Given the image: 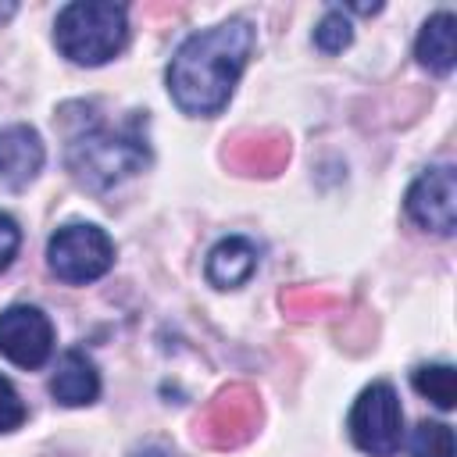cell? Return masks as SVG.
Wrapping results in <instances>:
<instances>
[{"label": "cell", "mask_w": 457, "mask_h": 457, "mask_svg": "<svg viewBox=\"0 0 457 457\" xmlns=\"http://www.w3.org/2000/svg\"><path fill=\"white\" fill-rule=\"evenodd\" d=\"M253 43V29L243 18L193 32L168 64V93L179 111L193 118H214L228 104Z\"/></svg>", "instance_id": "6da1fadb"}, {"label": "cell", "mask_w": 457, "mask_h": 457, "mask_svg": "<svg viewBox=\"0 0 457 457\" xmlns=\"http://www.w3.org/2000/svg\"><path fill=\"white\" fill-rule=\"evenodd\" d=\"M7 14H14V4H4L0 7V18H7Z\"/></svg>", "instance_id": "ffe728a7"}, {"label": "cell", "mask_w": 457, "mask_h": 457, "mask_svg": "<svg viewBox=\"0 0 457 457\" xmlns=\"http://www.w3.org/2000/svg\"><path fill=\"white\" fill-rule=\"evenodd\" d=\"M18 246H21V228H18V221H14L11 214L0 211V271L11 268Z\"/></svg>", "instance_id": "ac0fdd59"}, {"label": "cell", "mask_w": 457, "mask_h": 457, "mask_svg": "<svg viewBox=\"0 0 457 457\" xmlns=\"http://www.w3.org/2000/svg\"><path fill=\"white\" fill-rule=\"evenodd\" d=\"M54 43L71 64H107L129 43V14L111 0H75L57 11Z\"/></svg>", "instance_id": "3957f363"}, {"label": "cell", "mask_w": 457, "mask_h": 457, "mask_svg": "<svg viewBox=\"0 0 457 457\" xmlns=\"http://www.w3.org/2000/svg\"><path fill=\"white\" fill-rule=\"evenodd\" d=\"M261 425V400L250 386H228L221 389L196 421V439L214 450L243 446Z\"/></svg>", "instance_id": "8992f818"}, {"label": "cell", "mask_w": 457, "mask_h": 457, "mask_svg": "<svg viewBox=\"0 0 457 457\" xmlns=\"http://www.w3.org/2000/svg\"><path fill=\"white\" fill-rule=\"evenodd\" d=\"M453 14L450 11H436L421 32H418V43H414V57L418 64H425L428 71L436 75H450L453 71V61H457V46H453Z\"/></svg>", "instance_id": "4fadbf2b"}, {"label": "cell", "mask_w": 457, "mask_h": 457, "mask_svg": "<svg viewBox=\"0 0 457 457\" xmlns=\"http://www.w3.org/2000/svg\"><path fill=\"white\" fill-rule=\"evenodd\" d=\"M225 161L243 175H275L289 161V136L278 129L239 132L225 146Z\"/></svg>", "instance_id": "30bf717a"}, {"label": "cell", "mask_w": 457, "mask_h": 457, "mask_svg": "<svg viewBox=\"0 0 457 457\" xmlns=\"http://www.w3.org/2000/svg\"><path fill=\"white\" fill-rule=\"evenodd\" d=\"M46 161L43 139L29 125H4L0 129V186L25 189Z\"/></svg>", "instance_id": "9c48e42d"}, {"label": "cell", "mask_w": 457, "mask_h": 457, "mask_svg": "<svg viewBox=\"0 0 457 457\" xmlns=\"http://www.w3.org/2000/svg\"><path fill=\"white\" fill-rule=\"evenodd\" d=\"M350 39H353V25H350V18H346L343 7L325 11V18L314 25V46L321 54H339V50L350 46Z\"/></svg>", "instance_id": "2e32d148"}, {"label": "cell", "mask_w": 457, "mask_h": 457, "mask_svg": "<svg viewBox=\"0 0 457 457\" xmlns=\"http://www.w3.org/2000/svg\"><path fill=\"white\" fill-rule=\"evenodd\" d=\"M350 439L368 457H393L403 443V411L389 382H371L350 407Z\"/></svg>", "instance_id": "5b68a950"}, {"label": "cell", "mask_w": 457, "mask_h": 457, "mask_svg": "<svg viewBox=\"0 0 457 457\" xmlns=\"http://www.w3.org/2000/svg\"><path fill=\"white\" fill-rule=\"evenodd\" d=\"M204 271H207L211 286L236 289V286H243L257 271V246L250 239H243V236H225V239H218L211 246Z\"/></svg>", "instance_id": "7c38bea8"}, {"label": "cell", "mask_w": 457, "mask_h": 457, "mask_svg": "<svg viewBox=\"0 0 457 457\" xmlns=\"http://www.w3.org/2000/svg\"><path fill=\"white\" fill-rule=\"evenodd\" d=\"M68 171L86 186V189H114L118 182L132 179L150 164V143L139 132L136 121L111 129V125H93L82 132L68 136L64 146Z\"/></svg>", "instance_id": "7a4b0ae2"}, {"label": "cell", "mask_w": 457, "mask_h": 457, "mask_svg": "<svg viewBox=\"0 0 457 457\" xmlns=\"http://www.w3.org/2000/svg\"><path fill=\"white\" fill-rule=\"evenodd\" d=\"M407 218L436 236H453L457 228V168L432 164L425 168L407 189Z\"/></svg>", "instance_id": "52a82bcc"}, {"label": "cell", "mask_w": 457, "mask_h": 457, "mask_svg": "<svg viewBox=\"0 0 457 457\" xmlns=\"http://www.w3.org/2000/svg\"><path fill=\"white\" fill-rule=\"evenodd\" d=\"M25 414H29V411H25L21 396H18V389L11 386V378L0 375V432H14V428H21Z\"/></svg>", "instance_id": "e0dca14e"}, {"label": "cell", "mask_w": 457, "mask_h": 457, "mask_svg": "<svg viewBox=\"0 0 457 457\" xmlns=\"http://www.w3.org/2000/svg\"><path fill=\"white\" fill-rule=\"evenodd\" d=\"M282 303H286L289 311L303 314V311H318L321 303H328V296H325V293H318V289H289V293L282 296Z\"/></svg>", "instance_id": "d6986e66"}, {"label": "cell", "mask_w": 457, "mask_h": 457, "mask_svg": "<svg viewBox=\"0 0 457 457\" xmlns=\"http://www.w3.org/2000/svg\"><path fill=\"white\" fill-rule=\"evenodd\" d=\"M411 457H453V428L443 421H421L411 432Z\"/></svg>", "instance_id": "9a60e30c"}, {"label": "cell", "mask_w": 457, "mask_h": 457, "mask_svg": "<svg viewBox=\"0 0 457 457\" xmlns=\"http://www.w3.org/2000/svg\"><path fill=\"white\" fill-rule=\"evenodd\" d=\"M411 386L428 396L439 411H450L457 403V375L450 364H421L414 375H411Z\"/></svg>", "instance_id": "5bb4252c"}, {"label": "cell", "mask_w": 457, "mask_h": 457, "mask_svg": "<svg viewBox=\"0 0 457 457\" xmlns=\"http://www.w3.org/2000/svg\"><path fill=\"white\" fill-rule=\"evenodd\" d=\"M46 264L61 282L86 286V282H96V278H104L111 271L114 243L100 225L68 221L46 243Z\"/></svg>", "instance_id": "277c9868"}, {"label": "cell", "mask_w": 457, "mask_h": 457, "mask_svg": "<svg viewBox=\"0 0 457 457\" xmlns=\"http://www.w3.org/2000/svg\"><path fill=\"white\" fill-rule=\"evenodd\" d=\"M0 353L25 371L43 368L54 353L50 318L32 303H11L7 311H0Z\"/></svg>", "instance_id": "ba28073f"}, {"label": "cell", "mask_w": 457, "mask_h": 457, "mask_svg": "<svg viewBox=\"0 0 457 457\" xmlns=\"http://www.w3.org/2000/svg\"><path fill=\"white\" fill-rule=\"evenodd\" d=\"M50 393L64 407H86L100 396V371L82 350H68L57 361V371L50 378Z\"/></svg>", "instance_id": "8fae6325"}]
</instances>
